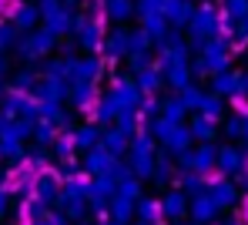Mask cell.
Masks as SVG:
<instances>
[{
  "label": "cell",
  "instance_id": "cell-1",
  "mask_svg": "<svg viewBox=\"0 0 248 225\" xmlns=\"http://www.w3.org/2000/svg\"><path fill=\"white\" fill-rule=\"evenodd\" d=\"M134 172L138 175H148L151 172V145H148V138H141L134 145Z\"/></svg>",
  "mask_w": 248,
  "mask_h": 225
},
{
  "label": "cell",
  "instance_id": "cell-2",
  "mask_svg": "<svg viewBox=\"0 0 248 225\" xmlns=\"http://www.w3.org/2000/svg\"><path fill=\"white\" fill-rule=\"evenodd\" d=\"M78 31H81V34H78V41H81L84 47H94L97 44V27H94V24H78Z\"/></svg>",
  "mask_w": 248,
  "mask_h": 225
},
{
  "label": "cell",
  "instance_id": "cell-3",
  "mask_svg": "<svg viewBox=\"0 0 248 225\" xmlns=\"http://www.w3.org/2000/svg\"><path fill=\"white\" fill-rule=\"evenodd\" d=\"M108 14H111L114 20L127 17V14H131V0H111V3H108Z\"/></svg>",
  "mask_w": 248,
  "mask_h": 225
},
{
  "label": "cell",
  "instance_id": "cell-4",
  "mask_svg": "<svg viewBox=\"0 0 248 225\" xmlns=\"http://www.w3.org/2000/svg\"><path fill=\"white\" fill-rule=\"evenodd\" d=\"M31 24H37V10L34 7H20L17 10V27H31Z\"/></svg>",
  "mask_w": 248,
  "mask_h": 225
},
{
  "label": "cell",
  "instance_id": "cell-5",
  "mask_svg": "<svg viewBox=\"0 0 248 225\" xmlns=\"http://www.w3.org/2000/svg\"><path fill=\"white\" fill-rule=\"evenodd\" d=\"M104 148H108V151H121L124 148V135L121 131H111V135L104 138Z\"/></svg>",
  "mask_w": 248,
  "mask_h": 225
},
{
  "label": "cell",
  "instance_id": "cell-6",
  "mask_svg": "<svg viewBox=\"0 0 248 225\" xmlns=\"http://www.w3.org/2000/svg\"><path fill=\"white\" fill-rule=\"evenodd\" d=\"M124 47H127V34H114V37L108 41V50H111V54H124Z\"/></svg>",
  "mask_w": 248,
  "mask_h": 225
},
{
  "label": "cell",
  "instance_id": "cell-7",
  "mask_svg": "<svg viewBox=\"0 0 248 225\" xmlns=\"http://www.w3.org/2000/svg\"><path fill=\"white\" fill-rule=\"evenodd\" d=\"M78 145H81V148H91V145H94V131H91V128H81V131H78Z\"/></svg>",
  "mask_w": 248,
  "mask_h": 225
},
{
  "label": "cell",
  "instance_id": "cell-8",
  "mask_svg": "<svg viewBox=\"0 0 248 225\" xmlns=\"http://www.w3.org/2000/svg\"><path fill=\"white\" fill-rule=\"evenodd\" d=\"M155 212H158V209H155L151 202H141V222H151V219H155Z\"/></svg>",
  "mask_w": 248,
  "mask_h": 225
},
{
  "label": "cell",
  "instance_id": "cell-9",
  "mask_svg": "<svg viewBox=\"0 0 248 225\" xmlns=\"http://www.w3.org/2000/svg\"><path fill=\"white\" fill-rule=\"evenodd\" d=\"M14 44V27H0V47Z\"/></svg>",
  "mask_w": 248,
  "mask_h": 225
},
{
  "label": "cell",
  "instance_id": "cell-10",
  "mask_svg": "<svg viewBox=\"0 0 248 225\" xmlns=\"http://www.w3.org/2000/svg\"><path fill=\"white\" fill-rule=\"evenodd\" d=\"M168 212H181V198H168V205H161Z\"/></svg>",
  "mask_w": 248,
  "mask_h": 225
},
{
  "label": "cell",
  "instance_id": "cell-11",
  "mask_svg": "<svg viewBox=\"0 0 248 225\" xmlns=\"http://www.w3.org/2000/svg\"><path fill=\"white\" fill-rule=\"evenodd\" d=\"M111 225H118V222H111Z\"/></svg>",
  "mask_w": 248,
  "mask_h": 225
},
{
  "label": "cell",
  "instance_id": "cell-12",
  "mask_svg": "<svg viewBox=\"0 0 248 225\" xmlns=\"http://www.w3.org/2000/svg\"><path fill=\"white\" fill-rule=\"evenodd\" d=\"M141 225H144V222H141Z\"/></svg>",
  "mask_w": 248,
  "mask_h": 225
}]
</instances>
